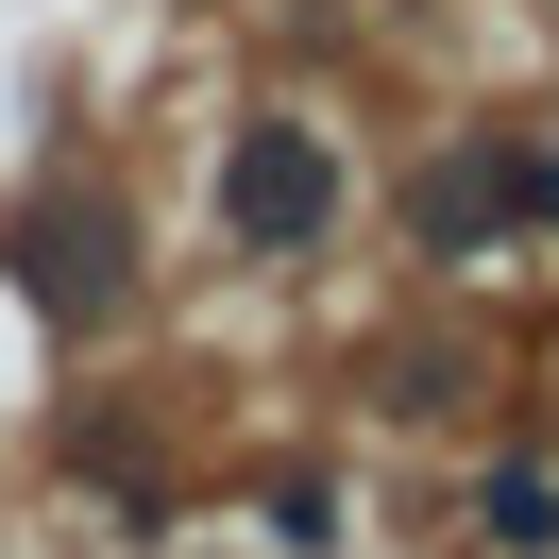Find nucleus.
<instances>
[{"label":"nucleus","mask_w":559,"mask_h":559,"mask_svg":"<svg viewBox=\"0 0 559 559\" xmlns=\"http://www.w3.org/2000/svg\"><path fill=\"white\" fill-rule=\"evenodd\" d=\"M322 221H340V153L306 119H238L221 136V238L238 254H322Z\"/></svg>","instance_id":"1"},{"label":"nucleus","mask_w":559,"mask_h":559,"mask_svg":"<svg viewBox=\"0 0 559 559\" xmlns=\"http://www.w3.org/2000/svg\"><path fill=\"white\" fill-rule=\"evenodd\" d=\"M17 288H35L51 322H103L119 306V204L103 187H51V204L17 221Z\"/></svg>","instance_id":"2"},{"label":"nucleus","mask_w":559,"mask_h":559,"mask_svg":"<svg viewBox=\"0 0 559 559\" xmlns=\"http://www.w3.org/2000/svg\"><path fill=\"white\" fill-rule=\"evenodd\" d=\"M491 221H509V153H491V136H475V153H424V170H407V238H424V254H475Z\"/></svg>","instance_id":"3"},{"label":"nucleus","mask_w":559,"mask_h":559,"mask_svg":"<svg viewBox=\"0 0 559 559\" xmlns=\"http://www.w3.org/2000/svg\"><path fill=\"white\" fill-rule=\"evenodd\" d=\"M475 543L491 559H559V457H491L475 475Z\"/></svg>","instance_id":"4"},{"label":"nucleus","mask_w":559,"mask_h":559,"mask_svg":"<svg viewBox=\"0 0 559 559\" xmlns=\"http://www.w3.org/2000/svg\"><path fill=\"white\" fill-rule=\"evenodd\" d=\"M254 543H272V559H340V491H322V475H272V491H254Z\"/></svg>","instance_id":"5"},{"label":"nucleus","mask_w":559,"mask_h":559,"mask_svg":"<svg viewBox=\"0 0 559 559\" xmlns=\"http://www.w3.org/2000/svg\"><path fill=\"white\" fill-rule=\"evenodd\" d=\"M509 221H543V238H559V153H509Z\"/></svg>","instance_id":"6"}]
</instances>
